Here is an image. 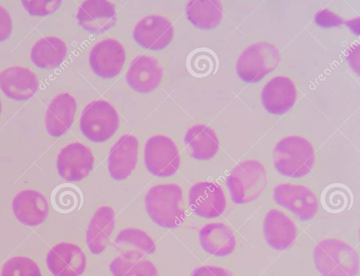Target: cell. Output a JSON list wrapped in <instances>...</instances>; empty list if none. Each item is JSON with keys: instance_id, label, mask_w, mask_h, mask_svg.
Returning <instances> with one entry per match:
<instances>
[{"instance_id": "1", "label": "cell", "mask_w": 360, "mask_h": 276, "mask_svg": "<svg viewBox=\"0 0 360 276\" xmlns=\"http://www.w3.org/2000/svg\"><path fill=\"white\" fill-rule=\"evenodd\" d=\"M148 215L157 225L174 229L186 218L183 191L176 184H162L151 187L145 196Z\"/></svg>"}, {"instance_id": "2", "label": "cell", "mask_w": 360, "mask_h": 276, "mask_svg": "<svg viewBox=\"0 0 360 276\" xmlns=\"http://www.w3.org/2000/svg\"><path fill=\"white\" fill-rule=\"evenodd\" d=\"M314 263L323 276H356L359 258L356 250L337 239H326L315 246Z\"/></svg>"}, {"instance_id": "3", "label": "cell", "mask_w": 360, "mask_h": 276, "mask_svg": "<svg viewBox=\"0 0 360 276\" xmlns=\"http://www.w3.org/2000/svg\"><path fill=\"white\" fill-rule=\"evenodd\" d=\"M273 162L276 170L282 175L299 178L311 172L315 163V151L307 139L289 136L275 146Z\"/></svg>"}, {"instance_id": "4", "label": "cell", "mask_w": 360, "mask_h": 276, "mask_svg": "<svg viewBox=\"0 0 360 276\" xmlns=\"http://www.w3.org/2000/svg\"><path fill=\"white\" fill-rule=\"evenodd\" d=\"M231 200L236 204L258 198L267 184L264 165L256 160H245L236 165L226 180Z\"/></svg>"}, {"instance_id": "5", "label": "cell", "mask_w": 360, "mask_h": 276, "mask_svg": "<svg viewBox=\"0 0 360 276\" xmlns=\"http://www.w3.org/2000/svg\"><path fill=\"white\" fill-rule=\"evenodd\" d=\"M280 61L276 46L269 42L255 43L246 48L236 63V72L246 82H256L273 71Z\"/></svg>"}, {"instance_id": "6", "label": "cell", "mask_w": 360, "mask_h": 276, "mask_svg": "<svg viewBox=\"0 0 360 276\" xmlns=\"http://www.w3.org/2000/svg\"><path fill=\"white\" fill-rule=\"evenodd\" d=\"M120 123L115 108L108 101L96 100L83 111L79 126L82 134L93 142H103L117 131Z\"/></svg>"}, {"instance_id": "7", "label": "cell", "mask_w": 360, "mask_h": 276, "mask_svg": "<svg viewBox=\"0 0 360 276\" xmlns=\"http://www.w3.org/2000/svg\"><path fill=\"white\" fill-rule=\"evenodd\" d=\"M144 161L152 175L159 177H170L176 172L180 165L179 150L170 138L155 135L146 142Z\"/></svg>"}, {"instance_id": "8", "label": "cell", "mask_w": 360, "mask_h": 276, "mask_svg": "<svg viewBox=\"0 0 360 276\" xmlns=\"http://www.w3.org/2000/svg\"><path fill=\"white\" fill-rule=\"evenodd\" d=\"M275 202L297 218L307 221L313 218L319 210L315 194L308 187L288 183L276 186L273 192Z\"/></svg>"}, {"instance_id": "9", "label": "cell", "mask_w": 360, "mask_h": 276, "mask_svg": "<svg viewBox=\"0 0 360 276\" xmlns=\"http://www.w3.org/2000/svg\"><path fill=\"white\" fill-rule=\"evenodd\" d=\"M94 158L91 151L79 142L71 143L63 148L57 157L59 175L68 182H79L89 175Z\"/></svg>"}, {"instance_id": "10", "label": "cell", "mask_w": 360, "mask_h": 276, "mask_svg": "<svg viewBox=\"0 0 360 276\" xmlns=\"http://www.w3.org/2000/svg\"><path fill=\"white\" fill-rule=\"evenodd\" d=\"M191 211L204 218H215L224 211L226 200L222 188L212 182H200L191 187L188 194Z\"/></svg>"}, {"instance_id": "11", "label": "cell", "mask_w": 360, "mask_h": 276, "mask_svg": "<svg viewBox=\"0 0 360 276\" xmlns=\"http://www.w3.org/2000/svg\"><path fill=\"white\" fill-rule=\"evenodd\" d=\"M125 61L122 45L114 39H105L95 44L89 54V65L102 78H112L121 71Z\"/></svg>"}, {"instance_id": "12", "label": "cell", "mask_w": 360, "mask_h": 276, "mask_svg": "<svg viewBox=\"0 0 360 276\" xmlns=\"http://www.w3.org/2000/svg\"><path fill=\"white\" fill-rule=\"evenodd\" d=\"M46 261L53 276H80L86 265L82 250L77 245L68 242L53 246L47 253Z\"/></svg>"}, {"instance_id": "13", "label": "cell", "mask_w": 360, "mask_h": 276, "mask_svg": "<svg viewBox=\"0 0 360 276\" xmlns=\"http://www.w3.org/2000/svg\"><path fill=\"white\" fill-rule=\"evenodd\" d=\"M133 37L142 47L158 51L165 49L172 42L174 27L166 18L150 15L136 24Z\"/></svg>"}, {"instance_id": "14", "label": "cell", "mask_w": 360, "mask_h": 276, "mask_svg": "<svg viewBox=\"0 0 360 276\" xmlns=\"http://www.w3.org/2000/svg\"><path fill=\"white\" fill-rule=\"evenodd\" d=\"M139 142L131 134L122 135L111 148L108 168L112 179L120 181L126 179L134 170L138 159Z\"/></svg>"}, {"instance_id": "15", "label": "cell", "mask_w": 360, "mask_h": 276, "mask_svg": "<svg viewBox=\"0 0 360 276\" xmlns=\"http://www.w3.org/2000/svg\"><path fill=\"white\" fill-rule=\"evenodd\" d=\"M38 87L37 77L27 68L13 66L0 73V89L11 99L27 100L34 95Z\"/></svg>"}, {"instance_id": "16", "label": "cell", "mask_w": 360, "mask_h": 276, "mask_svg": "<svg viewBox=\"0 0 360 276\" xmlns=\"http://www.w3.org/2000/svg\"><path fill=\"white\" fill-rule=\"evenodd\" d=\"M162 75V68L157 59L141 55L131 62L126 74V81L134 91L148 93L159 86Z\"/></svg>"}, {"instance_id": "17", "label": "cell", "mask_w": 360, "mask_h": 276, "mask_svg": "<svg viewBox=\"0 0 360 276\" xmlns=\"http://www.w3.org/2000/svg\"><path fill=\"white\" fill-rule=\"evenodd\" d=\"M77 19L85 30L101 34L115 25V8L112 3L108 1H85L79 8Z\"/></svg>"}, {"instance_id": "18", "label": "cell", "mask_w": 360, "mask_h": 276, "mask_svg": "<svg viewBox=\"0 0 360 276\" xmlns=\"http://www.w3.org/2000/svg\"><path fill=\"white\" fill-rule=\"evenodd\" d=\"M12 209L22 224L34 227L43 223L49 213V204L40 192L27 189L20 192L13 199Z\"/></svg>"}, {"instance_id": "19", "label": "cell", "mask_w": 360, "mask_h": 276, "mask_svg": "<svg viewBox=\"0 0 360 276\" xmlns=\"http://www.w3.org/2000/svg\"><path fill=\"white\" fill-rule=\"evenodd\" d=\"M297 91L292 81L285 76L272 78L264 87L262 102L265 109L272 114L286 113L295 103Z\"/></svg>"}, {"instance_id": "20", "label": "cell", "mask_w": 360, "mask_h": 276, "mask_svg": "<svg viewBox=\"0 0 360 276\" xmlns=\"http://www.w3.org/2000/svg\"><path fill=\"white\" fill-rule=\"evenodd\" d=\"M263 232L269 246L278 251L288 248L297 237V227L294 222L277 209H271L266 214Z\"/></svg>"}, {"instance_id": "21", "label": "cell", "mask_w": 360, "mask_h": 276, "mask_svg": "<svg viewBox=\"0 0 360 276\" xmlns=\"http://www.w3.org/2000/svg\"><path fill=\"white\" fill-rule=\"evenodd\" d=\"M77 109L75 99L68 93L55 96L49 104L45 115V127L49 135L59 137L73 123Z\"/></svg>"}, {"instance_id": "22", "label": "cell", "mask_w": 360, "mask_h": 276, "mask_svg": "<svg viewBox=\"0 0 360 276\" xmlns=\"http://www.w3.org/2000/svg\"><path fill=\"white\" fill-rule=\"evenodd\" d=\"M199 242L207 253L224 257L232 253L236 246V239L233 230L222 222L204 225L199 232Z\"/></svg>"}, {"instance_id": "23", "label": "cell", "mask_w": 360, "mask_h": 276, "mask_svg": "<svg viewBox=\"0 0 360 276\" xmlns=\"http://www.w3.org/2000/svg\"><path fill=\"white\" fill-rule=\"evenodd\" d=\"M114 226L112 208L108 206L98 208L90 220L86 234V242L91 253L98 255L104 251Z\"/></svg>"}, {"instance_id": "24", "label": "cell", "mask_w": 360, "mask_h": 276, "mask_svg": "<svg viewBox=\"0 0 360 276\" xmlns=\"http://www.w3.org/2000/svg\"><path fill=\"white\" fill-rule=\"evenodd\" d=\"M191 156L197 160L207 161L219 150V139L212 129L205 125H196L188 130L184 137Z\"/></svg>"}, {"instance_id": "25", "label": "cell", "mask_w": 360, "mask_h": 276, "mask_svg": "<svg viewBox=\"0 0 360 276\" xmlns=\"http://www.w3.org/2000/svg\"><path fill=\"white\" fill-rule=\"evenodd\" d=\"M67 54L65 43L56 37L39 39L31 50V60L39 68L51 69L60 65Z\"/></svg>"}, {"instance_id": "26", "label": "cell", "mask_w": 360, "mask_h": 276, "mask_svg": "<svg viewBox=\"0 0 360 276\" xmlns=\"http://www.w3.org/2000/svg\"><path fill=\"white\" fill-rule=\"evenodd\" d=\"M186 14L195 27L210 30L220 23L222 6L218 1H191L186 4Z\"/></svg>"}, {"instance_id": "27", "label": "cell", "mask_w": 360, "mask_h": 276, "mask_svg": "<svg viewBox=\"0 0 360 276\" xmlns=\"http://www.w3.org/2000/svg\"><path fill=\"white\" fill-rule=\"evenodd\" d=\"M110 270L113 276H158L155 265L144 256L135 253H124L115 258Z\"/></svg>"}, {"instance_id": "28", "label": "cell", "mask_w": 360, "mask_h": 276, "mask_svg": "<svg viewBox=\"0 0 360 276\" xmlns=\"http://www.w3.org/2000/svg\"><path fill=\"white\" fill-rule=\"evenodd\" d=\"M114 242L117 249L122 253H135L145 256L153 254L156 250L155 243L152 238L137 228L121 230Z\"/></svg>"}, {"instance_id": "29", "label": "cell", "mask_w": 360, "mask_h": 276, "mask_svg": "<svg viewBox=\"0 0 360 276\" xmlns=\"http://www.w3.org/2000/svg\"><path fill=\"white\" fill-rule=\"evenodd\" d=\"M81 194L79 188L72 184H60L51 193L52 206L59 213H70L79 204Z\"/></svg>"}, {"instance_id": "30", "label": "cell", "mask_w": 360, "mask_h": 276, "mask_svg": "<svg viewBox=\"0 0 360 276\" xmlns=\"http://www.w3.org/2000/svg\"><path fill=\"white\" fill-rule=\"evenodd\" d=\"M1 276H42L37 264L25 256H15L3 265Z\"/></svg>"}, {"instance_id": "31", "label": "cell", "mask_w": 360, "mask_h": 276, "mask_svg": "<svg viewBox=\"0 0 360 276\" xmlns=\"http://www.w3.org/2000/svg\"><path fill=\"white\" fill-rule=\"evenodd\" d=\"M347 194L342 187L329 188L325 195L326 209L330 212H339L344 210L347 206Z\"/></svg>"}, {"instance_id": "32", "label": "cell", "mask_w": 360, "mask_h": 276, "mask_svg": "<svg viewBox=\"0 0 360 276\" xmlns=\"http://www.w3.org/2000/svg\"><path fill=\"white\" fill-rule=\"evenodd\" d=\"M58 1H22V4L32 15H46L53 12L60 4Z\"/></svg>"}, {"instance_id": "33", "label": "cell", "mask_w": 360, "mask_h": 276, "mask_svg": "<svg viewBox=\"0 0 360 276\" xmlns=\"http://www.w3.org/2000/svg\"><path fill=\"white\" fill-rule=\"evenodd\" d=\"M13 23L8 11L0 6V42L7 39L11 34Z\"/></svg>"}, {"instance_id": "34", "label": "cell", "mask_w": 360, "mask_h": 276, "mask_svg": "<svg viewBox=\"0 0 360 276\" xmlns=\"http://www.w3.org/2000/svg\"><path fill=\"white\" fill-rule=\"evenodd\" d=\"M315 21L322 27L336 26L342 23V20L340 17L328 10L319 11L316 15Z\"/></svg>"}, {"instance_id": "35", "label": "cell", "mask_w": 360, "mask_h": 276, "mask_svg": "<svg viewBox=\"0 0 360 276\" xmlns=\"http://www.w3.org/2000/svg\"><path fill=\"white\" fill-rule=\"evenodd\" d=\"M191 276H231V274L221 267L204 265L195 269Z\"/></svg>"}, {"instance_id": "36", "label": "cell", "mask_w": 360, "mask_h": 276, "mask_svg": "<svg viewBox=\"0 0 360 276\" xmlns=\"http://www.w3.org/2000/svg\"><path fill=\"white\" fill-rule=\"evenodd\" d=\"M1 100H0V114H1Z\"/></svg>"}]
</instances>
